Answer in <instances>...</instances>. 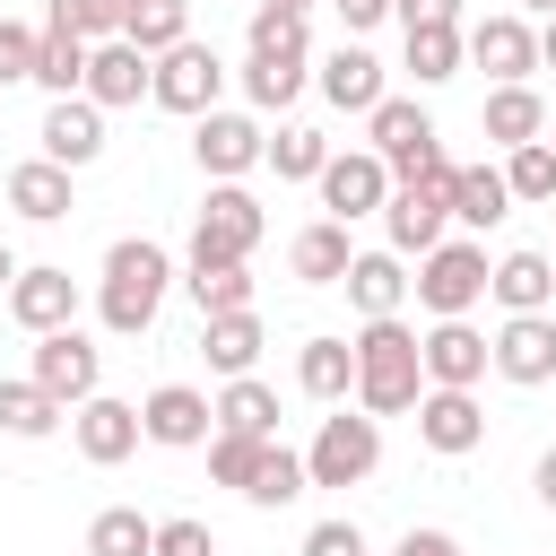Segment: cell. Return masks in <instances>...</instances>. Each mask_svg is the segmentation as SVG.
<instances>
[{
  "mask_svg": "<svg viewBox=\"0 0 556 556\" xmlns=\"http://www.w3.org/2000/svg\"><path fill=\"white\" fill-rule=\"evenodd\" d=\"M486 278H495V269H486V252L443 235V243L417 261V278H408V287H417V304H426L434 321H469V304L486 295Z\"/></svg>",
  "mask_w": 556,
  "mask_h": 556,
  "instance_id": "8992f818",
  "label": "cell"
},
{
  "mask_svg": "<svg viewBox=\"0 0 556 556\" xmlns=\"http://www.w3.org/2000/svg\"><path fill=\"white\" fill-rule=\"evenodd\" d=\"M504 182H513V200H556V148H547V139L513 148V156H504Z\"/></svg>",
  "mask_w": 556,
  "mask_h": 556,
  "instance_id": "ab89813d",
  "label": "cell"
},
{
  "mask_svg": "<svg viewBox=\"0 0 556 556\" xmlns=\"http://www.w3.org/2000/svg\"><path fill=\"white\" fill-rule=\"evenodd\" d=\"M495 374L521 382V391L556 382V321H547V313H504V330H495Z\"/></svg>",
  "mask_w": 556,
  "mask_h": 556,
  "instance_id": "9a60e30c",
  "label": "cell"
},
{
  "mask_svg": "<svg viewBox=\"0 0 556 556\" xmlns=\"http://www.w3.org/2000/svg\"><path fill=\"white\" fill-rule=\"evenodd\" d=\"M148 61L156 52H174V43H191V0H130V26H122Z\"/></svg>",
  "mask_w": 556,
  "mask_h": 556,
  "instance_id": "d590c367",
  "label": "cell"
},
{
  "mask_svg": "<svg viewBox=\"0 0 556 556\" xmlns=\"http://www.w3.org/2000/svg\"><path fill=\"white\" fill-rule=\"evenodd\" d=\"M304 17H278V9H252V52H304Z\"/></svg>",
  "mask_w": 556,
  "mask_h": 556,
  "instance_id": "ee69618b",
  "label": "cell"
},
{
  "mask_svg": "<svg viewBox=\"0 0 556 556\" xmlns=\"http://www.w3.org/2000/svg\"><path fill=\"white\" fill-rule=\"evenodd\" d=\"M261 9H278V17H313V0H261Z\"/></svg>",
  "mask_w": 556,
  "mask_h": 556,
  "instance_id": "f5cc1de1",
  "label": "cell"
},
{
  "mask_svg": "<svg viewBox=\"0 0 556 556\" xmlns=\"http://www.w3.org/2000/svg\"><path fill=\"white\" fill-rule=\"evenodd\" d=\"M148 87H156V61H148L130 35L96 43V61H87V104H104V113H113V104H139Z\"/></svg>",
  "mask_w": 556,
  "mask_h": 556,
  "instance_id": "ffe728a7",
  "label": "cell"
},
{
  "mask_svg": "<svg viewBox=\"0 0 556 556\" xmlns=\"http://www.w3.org/2000/svg\"><path fill=\"white\" fill-rule=\"evenodd\" d=\"M530 486H539V504H547V513H556V443H547V452H539V469H530Z\"/></svg>",
  "mask_w": 556,
  "mask_h": 556,
  "instance_id": "f907efd6",
  "label": "cell"
},
{
  "mask_svg": "<svg viewBox=\"0 0 556 556\" xmlns=\"http://www.w3.org/2000/svg\"><path fill=\"white\" fill-rule=\"evenodd\" d=\"M70 434H78V452H87L96 469H113V460H130V452H139V434H148V426H139V408H130V400H104V391H96V400H78Z\"/></svg>",
  "mask_w": 556,
  "mask_h": 556,
  "instance_id": "d6986e66",
  "label": "cell"
},
{
  "mask_svg": "<svg viewBox=\"0 0 556 556\" xmlns=\"http://www.w3.org/2000/svg\"><path fill=\"white\" fill-rule=\"evenodd\" d=\"M139 426H148V443L191 452V443H208V434H217V400H208V391H191V382H156V391L139 400Z\"/></svg>",
  "mask_w": 556,
  "mask_h": 556,
  "instance_id": "7c38bea8",
  "label": "cell"
},
{
  "mask_svg": "<svg viewBox=\"0 0 556 556\" xmlns=\"http://www.w3.org/2000/svg\"><path fill=\"white\" fill-rule=\"evenodd\" d=\"M539 70H556V17L539 26Z\"/></svg>",
  "mask_w": 556,
  "mask_h": 556,
  "instance_id": "816d5d0a",
  "label": "cell"
},
{
  "mask_svg": "<svg viewBox=\"0 0 556 556\" xmlns=\"http://www.w3.org/2000/svg\"><path fill=\"white\" fill-rule=\"evenodd\" d=\"M478 130H486L504 156H513V148H530V139H547V104H539V87H486Z\"/></svg>",
  "mask_w": 556,
  "mask_h": 556,
  "instance_id": "603a6c76",
  "label": "cell"
},
{
  "mask_svg": "<svg viewBox=\"0 0 556 556\" xmlns=\"http://www.w3.org/2000/svg\"><path fill=\"white\" fill-rule=\"evenodd\" d=\"M504 217H513L504 165H460V182H452V226H504Z\"/></svg>",
  "mask_w": 556,
  "mask_h": 556,
  "instance_id": "f546056e",
  "label": "cell"
},
{
  "mask_svg": "<svg viewBox=\"0 0 556 556\" xmlns=\"http://www.w3.org/2000/svg\"><path fill=\"white\" fill-rule=\"evenodd\" d=\"M426 400V348L417 330L391 313V321H365L356 330V408L365 417H408Z\"/></svg>",
  "mask_w": 556,
  "mask_h": 556,
  "instance_id": "6da1fadb",
  "label": "cell"
},
{
  "mask_svg": "<svg viewBox=\"0 0 556 556\" xmlns=\"http://www.w3.org/2000/svg\"><path fill=\"white\" fill-rule=\"evenodd\" d=\"M321 96H330L339 113H374V104H382V61H374L365 43H339V52L321 61Z\"/></svg>",
  "mask_w": 556,
  "mask_h": 556,
  "instance_id": "cb8c5ba5",
  "label": "cell"
},
{
  "mask_svg": "<svg viewBox=\"0 0 556 556\" xmlns=\"http://www.w3.org/2000/svg\"><path fill=\"white\" fill-rule=\"evenodd\" d=\"M217 434H278V391L269 382H252V374H235L226 391H217Z\"/></svg>",
  "mask_w": 556,
  "mask_h": 556,
  "instance_id": "1f68e13d",
  "label": "cell"
},
{
  "mask_svg": "<svg viewBox=\"0 0 556 556\" xmlns=\"http://www.w3.org/2000/svg\"><path fill=\"white\" fill-rule=\"evenodd\" d=\"M261 200L243 191V182H217L208 200H200V217H191V269H235V261H252V243H261Z\"/></svg>",
  "mask_w": 556,
  "mask_h": 556,
  "instance_id": "277c9868",
  "label": "cell"
},
{
  "mask_svg": "<svg viewBox=\"0 0 556 556\" xmlns=\"http://www.w3.org/2000/svg\"><path fill=\"white\" fill-rule=\"evenodd\" d=\"M304 486H313V478H304V452H287V443H261V469H252V486H243V495H252L261 513H278V504H295Z\"/></svg>",
  "mask_w": 556,
  "mask_h": 556,
  "instance_id": "8d00e7d4",
  "label": "cell"
},
{
  "mask_svg": "<svg viewBox=\"0 0 556 556\" xmlns=\"http://www.w3.org/2000/svg\"><path fill=\"white\" fill-rule=\"evenodd\" d=\"M547 148H556V139H547Z\"/></svg>",
  "mask_w": 556,
  "mask_h": 556,
  "instance_id": "9f6ffc18",
  "label": "cell"
},
{
  "mask_svg": "<svg viewBox=\"0 0 556 556\" xmlns=\"http://www.w3.org/2000/svg\"><path fill=\"white\" fill-rule=\"evenodd\" d=\"M400 26H460V0H391Z\"/></svg>",
  "mask_w": 556,
  "mask_h": 556,
  "instance_id": "7dc6e473",
  "label": "cell"
},
{
  "mask_svg": "<svg viewBox=\"0 0 556 556\" xmlns=\"http://www.w3.org/2000/svg\"><path fill=\"white\" fill-rule=\"evenodd\" d=\"M330 9H339V26H348V43H356V35H374V26L391 17V0H330Z\"/></svg>",
  "mask_w": 556,
  "mask_h": 556,
  "instance_id": "c3c4849f",
  "label": "cell"
},
{
  "mask_svg": "<svg viewBox=\"0 0 556 556\" xmlns=\"http://www.w3.org/2000/svg\"><path fill=\"white\" fill-rule=\"evenodd\" d=\"M191 156H200V174L235 182V174H252V165L269 156V139H261V122H252V113H200V130H191Z\"/></svg>",
  "mask_w": 556,
  "mask_h": 556,
  "instance_id": "5bb4252c",
  "label": "cell"
},
{
  "mask_svg": "<svg viewBox=\"0 0 556 556\" xmlns=\"http://www.w3.org/2000/svg\"><path fill=\"white\" fill-rule=\"evenodd\" d=\"M217 87H226V61H217L208 43L156 52V87H148V96H156L165 113H191V122H200V113H217Z\"/></svg>",
  "mask_w": 556,
  "mask_h": 556,
  "instance_id": "ba28073f",
  "label": "cell"
},
{
  "mask_svg": "<svg viewBox=\"0 0 556 556\" xmlns=\"http://www.w3.org/2000/svg\"><path fill=\"white\" fill-rule=\"evenodd\" d=\"M295 391L321 400V408H339L356 391V339H304L295 348Z\"/></svg>",
  "mask_w": 556,
  "mask_h": 556,
  "instance_id": "7402d4cb",
  "label": "cell"
},
{
  "mask_svg": "<svg viewBox=\"0 0 556 556\" xmlns=\"http://www.w3.org/2000/svg\"><path fill=\"white\" fill-rule=\"evenodd\" d=\"M391 556H469V547H460L452 530H408V539H400Z\"/></svg>",
  "mask_w": 556,
  "mask_h": 556,
  "instance_id": "681fc988",
  "label": "cell"
},
{
  "mask_svg": "<svg viewBox=\"0 0 556 556\" xmlns=\"http://www.w3.org/2000/svg\"><path fill=\"white\" fill-rule=\"evenodd\" d=\"M87 556H156V521L139 504H104L87 521Z\"/></svg>",
  "mask_w": 556,
  "mask_h": 556,
  "instance_id": "836d02e7",
  "label": "cell"
},
{
  "mask_svg": "<svg viewBox=\"0 0 556 556\" xmlns=\"http://www.w3.org/2000/svg\"><path fill=\"white\" fill-rule=\"evenodd\" d=\"M304 556H365V530L356 521H313L304 530Z\"/></svg>",
  "mask_w": 556,
  "mask_h": 556,
  "instance_id": "bcb514c9",
  "label": "cell"
},
{
  "mask_svg": "<svg viewBox=\"0 0 556 556\" xmlns=\"http://www.w3.org/2000/svg\"><path fill=\"white\" fill-rule=\"evenodd\" d=\"M469 61H478L495 87H530V70H539V26H530V17H478V26H469Z\"/></svg>",
  "mask_w": 556,
  "mask_h": 556,
  "instance_id": "4fadbf2b",
  "label": "cell"
},
{
  "mask_svg": "<svg viewBox=\"0 0 556 556\" xmlns=\"http://www.w3.org/2000/svg\"><path fill=\"white\" fill-rule=\"evenodd\" d=\"M521 9H539V17H556V0H521Z\"/></svg>",
  "mask_w": 556,
  "mask_h": 556,
  "instance_id": "11a10c76",
  "label": "cell"
},
{
  "mask_svg": "<svg viewBox=\"0 0 556 556\" xmlns=\"http://www.w3.org/2000/svg\"><path fill=\"white\" fill-rule=\"evenodd\" d=\"M452 182H460V165H452V156H434L417 182H400V191L382 200V235H391V252H400V261H408V252L426 261V252L443 243V226H452Z\"/></svg>",
  "mask_w": 556,
  "mask_h": 556,
  "instance_id": "3957f363",
  "label": "cell"
},
{
  "mask_svg": "<svg viewBox=\"0 0 556 556\" xmlns=\"http://www.w3.org/2000/svg\"><path fill=\"white\" fill-rule=\"evenodd\" d=\"M43 156L52 165H96L104 156V104H87V96H52L43 104Z\"/></svg>",
  "mask_w": 556,
  "mask_h": 556,
  "instance_id": "ac0fdd59",
  "label": "cell"
},
{
  "mask_svg": "<svg viewBox=\"0 0 556 556\" xmlns=\"http://www.w3.org/2000/svg\"><path fill=\"white\" fill-rule=\"evenodd\" d=\"M547 261H556V252H547Z\"/></svg>",
  "mask_w": 556,
  "mask_h": 556,
  "instance_id": "6f0895ef",
  "label": "cell"
},
{
  "mask_svg": "<svg viewBox=\"0 0 556 556\" xmlns=\"http://www.w3.org/2000/svg\"><path fill=\"white\" fill-rule=\"evenodd\" d=\"M61 408H78V400H96V374H104V356L78 339V330H52V339H35V365H26Z\"/></svg>",
  "mask_w": 556,
  "mask_h": 556,
  "instance_id": "2e32d148",
  "label": "cell"
},
{
  "mask_svg": "<svg viewBox=\"0 0 556 556\" xmlns=\"http://www.w3.org/2000/svg\"><path fill=\"white\" fill-rule=\"evenodd\" d=\"M339 287H348V304H356L365 321H391V313L408 304V278H400V252H391V243H382V252H356Z\"/></svg>",
  "mask_w": 556,
  "mask_h": 556,
  "instance_id": "44dd1931",
  "label": "cell"
},
{
  "mask_svg": "<svg viewBox=\"0 0 556 556\" xmlns=\"http://www.w3.org/2000/svg\"><path fill=\"white\" fill-rule=\"evenodd\" d=\"M460 61H469V35H460V26H408V70H417V87L460 78Z\"/></svg>",
  "mask_w": 556,
  "mask_h": 556,
  "instance_id": "e575fe53",
  "label": "cell"
},
{
  "mask_svg": "<svg viewBox=\"0 0 556 556\" xmlns=\"http://www.w3.org/2000/svg\"><path fill=\"white\" fill-rule=\"evenodd\" d=\"M374 469H382V417H365V408L356 417L348 408L321 417V434L304 443V478L313 486H365Z\"/></svg>",
  "mask_w": 556,
  "mask_h": 556,
  "instance_id": "5b68a950",
  "label": "cell"
},
{
  "mask_svg": "<svg viewBox=\"0 0 556 556\" xmlns=\"http://www.w3.org/2000/svg\"><path fill=\"white\" fill-rule=\"evenodd\" d=\"M87 61H96V43H87V35H70L61 17H43V52H35V87H52V96H87Z\"/></svg>",
  "mask_w": 556,
  "mask_h": 556,
  "instance_id": "484cf974",
  "label": "cell"
},
{
  "mask_svg": "<svg viewBox=\"0 0 556 556\" xmlns=\"http://www.w3.org/2000/svg\"><path fill=\"white\" fill-rule=\"evenodd\" d=\"M417 348H426V391H478L486 365H495V339L469 330V321H434Z\"/></svg>",
  "mask_w": 556,
  "mask_h": 556,
  "instance_id": "8fae6325",
  "label": "cell"
},
{
  "mask_svg": "<svg viewBox=\"0 0 556 556\" xmlns=\"http://www.w3.org/2000/svg\"><path fill=\"white\" fill-rule=\"evenodd\" d=\"M400 182H391V165L374 156V148H348V156H330L321 165V208L339 217V226H356V217H382V200H391Z\"/></svg>",
  "mask_w": 556,
  "mask_h": 556,
  "instance_id": "9c48e42d",
  "label": "cell"
},
{
  "mask_svg": "<svg viewBox=\"0 0 556 556\" xmlns=\"http://www.w3.org/2000/svg\"><path fill=\"white\" fill-rule=\"evenodd\" d=\"M486 295H495L504 313H547V295H556V261H547V252H504L495 278H486Z\"/></svg>",
  "mask_w": 556,
  "mask_h": 556,
  "instance_id": "d4e9b609",
  "label": "cell"
},
{
  "mask_svg": "<svg viewBox=\"0 0 556 556\" xmlns=\"http://www.w3.org/2000/svg\"><path fill=\"white\" fill-rule=\"evenodd\" d=\"M35 52H43V26L0 17V87H26V78H35Z\"/></svg>",
  "mask_w": 556,
  "mask_h": 556,
  "instance_id": "7bdbcfd3",
  "label": "cell"
},
{
  "mask_svg": "<svg viewBox=\"0 0 556 556\" xmlns=\"http://www.w3.org/2000/svg\"><path fill=\"white\" fill-rule=\"evenodd\" d=\"M9 321H17V330H35V339L78 330V278H70V269H52V261L17 269V287H9Z\"/></svg>",
  "mask_w": 556,
  "mask_h": 556,
  "instance_id": "30bf717a",
  "label": "cell"
},
{
  "mask_svg": "<svg viewBox=\"0 0 556 556\" xmlns=\"http://www.w3.org/2000/svg\"><path fill=\"white\" fill-rule=\"evenodd\" d=\"M182 287H191L200 321H217V313H252V278H243V261H235V269H191Z\"/></svg>",
  "mask_w": 556,
  "mask_h": 556,
  "instance_id": "f35d334b",
  "label": "cell"
},
{
  "mask_svg": "<svg viewBox=\"0 0 556 556\" xmlns=\"http://www.w3.org/2000/svg\"><path fill=\"white\" fill-rule=\"evenodd\" d=\"M200 356L235 382V374H252V356H261V321L252 313H217V321H200Z\"/></svg>",
  "mask_w": 556,
  "mask_h": 556,
  "instance_id": "d6a6232c",
  "label": "cell"
},
{
  "mask_svg": "<svg viewBox=\"0 0 556 556\" xmlns=\"http://www.w3.org/2000/svg\"><path fill=\"white\" fill-rule=\"evenodd\" d=\"M52 17H61L70 35H87V43H113V35L130 26V0H52Z\"/></svg>",
  "mask_w": 556,
  "mask_h": 556,
  "instance_id": "60d3db41",
  "label": "cell"
},
{
  "mask_svg": "<svg viewBox=\"0 0 556 556\" xmlns=\"http://www.w3.org/2000/svg\"><path fill=\"white\" fill-rule=\"evenodd\" d=\"M165 287H174V261H165V243H148V235H122V243L104 252V278H96V321H104L113 339H139V330L156 321Z\"/></svg>",
  "mask_w": 556,
  "mask_h": 556,
  "instance_id": "7a4b0ae2",
  "label": "cell"
},
{
  "mask_svg": "<svg viewBox=\"0 0 556 556\" xmlns=\"http://www.w3.org/2000/svg\"><path fill=\"white\" fill-rule=\"evenodd\" d=\"M9 287H17V252L0 243V295H9Z\"/></svg>",
  "mask_w": 556,
  "mask_h": 556,
  "instance_id": "db71d44e",
  "label": "cell"
},
{
  "mask_svg": "<svg viewBox=\"0 0 556 556\" xmlns=\"http://www.w3.org/2000/svg\"><path fill=\"white\" fill-rule=\"evenodd\" d=\"M365 148L400 174V182H417L434 156H443V139H434V113L426 104H408V96H382L374 113H365Z\"/></svg>",
  "mask_w": 556,
  "mask_h": 556,
  "instance_id": "52a82bcc",
  "label": "cell"
},
{
  "mask_svg": "<svg viewBox=\"0 0 556 556\" xmlns=\"http://www.w3.org/2000/svg\"><path fill=\"white\" fill-rule=\"evenodd\" d=\"M261 165H278V182H321L330 139H321V130H304V122H287V130L269 139V156H261Z\"/></svg>",
  "mask_w": 556,
  "mask_h": 556,
  "instance_id": "74e56055",
  "label": "cell"
},
{
  "mask_svg": "<svg viewBox=\"0 0 556 556\" xmlns=\"http://www.w3.org/2000/svg\"><path fill=\"white\" fill-rule=\"evenodd\" d=\"M156 556H217V539H208V521L174 513V521H156Z\"/></svg>",
  "mask_w": 556,
  "mask_h": 556,
  "instance_id": "f6af8a7d",
  "label": "cell"
},
{
  "mask_svg": "<svg viewBox=\"0 0 556 556\" xmlns=\"http://www.w3.org/2000/svg\"><path fill=\"white\" fill-rule=\"evenodd\" d=\"M287 261H295V278H304V287H339V278H348V261H356V243H348V226H339V217H321V226H304V235L287 243Z\"/></svg>",
  "mask_w": 556,
  "mask_h": 556,
  "instance_id": "83f0119b",
  "label": "cell"
},
{
  "mask_svg": "<svg viewBox=\"0 0 556 556\" xmlns=\"http://www.w3.org/2000/svg\"><path fill=\"white\" fill-rule=\"evenodd\" d=\"M417 443L443 452V460L478 452V443H486V408H478V391H426V400H417Z\"/></svg>",
  "mask_w": 556,
  "mask_h": 556,
  "instance_id": "e0dca14e",
  "label": "cell"
},
{
  "mask_svg": "<svg viewBox=\"0 0 556 556\" xmlns=\"http://www.w3.org/2000/svg\"><path fill=\"white\" fill-rule=\"evenodd\" d=\"M243 96L261 113H287L304 96V52H243Z\"/></svg>",
  "mask_w": 556,
  "mask_h": 556,
  "instance_id": "4dcf8cb0",
  "label": "cell"
},
{
  "mask_svg": "<svg viewBox=\"0 0 556 556\" xmlns=\"http://www.w3.org/2000/svg\"><path fill=\"white\" fill-rule=\"evenodd\" d=\"M9 208H17V217H35V226L70 217V208H78V200H70V165H52V156L17 165V174H9Z\"/></svg>",
  "mask_w": 556,
  "mask_h": 556,
  "instance_id": "4316f807",
  "label": "cell"
},
{
  "mask_svg": "<svg viewBox=\"0 0 556 556\" xmlns=\"http://www.w3.org/2000/svg\"><path fill=\"white\" fill-rule=\"evenodd\" d=\"M61 417H70V408H61V400H52L35 374H9V382H0V434H17V443H43Z\"/></svg>",
  "mask_w": 556,
  "mask_h": 556,
  "instance_id": "f1b7e54d",
  "label": "cell"
},
{
  "mask_svg": "<svg viewBox=\"0 0 556 556\" xmlns=\"http://www.w3.org/2000/svg\"><path fill=\"white\" fill-rule=\"evenodd\" d=\"M252 469H261V434H208V478L217 486H252Z\"/></svg>",
  "mask_w": 556,
  "mask_h": 556,
  "instance_id": "b9f144b4",
  "label": "cell"
}]
</instances>
